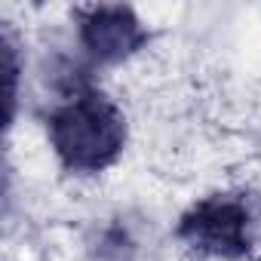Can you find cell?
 <instances>
[{"instance_id": "obj_1", "label": "cell", "mask_w": 261, "mask_h": 261, "mask_svg": "<svg viewBox=\"0 0 261 261\" xmlns=\"http://www.w3.org/2000/svg\"><path fill=\"white\" fill-rule=\"evenodd\" d=\"M49 139L68 169L101 172L123 151L126 120L111 98L95 89H83L53 114Z\"/></svg>"}, {"instance_id": "obj_2", "label": "cell", "mask_w": 261, "mask_h": 261, "mask_svg": "<svg viewBox=\"0 0 261 261\" xmlns=\"http://www.w3.org/2000/svg\"><path fill=\"white\" fill-rule=\"evenodd\" d=\"M178 233L194 249L218 258H243L252 249V218L237 197H206L181 218Z\"/></svg>"}, {"instance_id": "obj_3", "label": "cell", "mask_w": 261, "mask_h": 261, "mask_svg": "<svg viewBox=\"0 0 261 261\" xmlns=\"http://www.w3.org/2000/svg\"><path fill=\"white\" fill-rule=\"evenodd\" d=\"M80 40L98 62H120L133 56L145 40V28L129 7H89L77 13Z\"/></svg>"}]
</instances>
